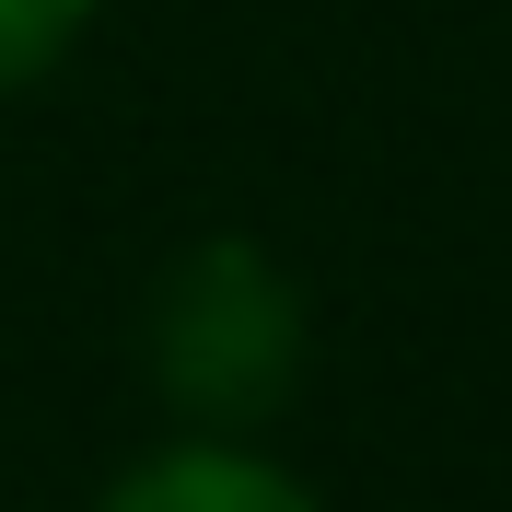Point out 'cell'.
<instances>
[{"instance_id": "3957f363", "label": "cell", "mask_w": 512, "mask_h": 512, "mask_svg": "<svg viewBox=\"0 0 512 512\" xmlns=\"http://www.w3.org/2000/svg\"><path fill=\"white\" fill-rule=\"evenodd\" d=\"M82 24H94V0H0V94L47 82L82 47Z\"/></svg>"}, {"instance_id": "7a4b0ae2", "label": "cell", "mask_w": 512, "mask_h": 512, "mask_svg": "<svg viewBox=\"0 0 512 512\" xmlns=\"http://www.w3.org/2000/svg\"><path fill=\"white\" fill-rule=\"evenodd\" d=\"M94 512H315V489L280 478L268 454H245L233 431H198V443L152 454V466H128Z\"/></svg>"}, {"instance_id": "6da1fadb", "label": "cell", "mask_w": 512, "mask_h": 512, "mask_svg": "<svg viewBox=\"0 0 512 512\" xmlns=\"http://www.w3.org/2000/svg\"><path fill=\"white\" fill-rule=\"evenodd\" d=\"M152 384L198 431H256L303 384V291L256 233H210L152 280Z\"/></svg>"}]
</instances>
